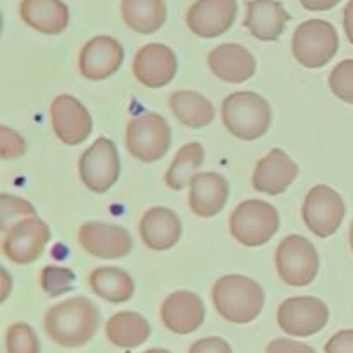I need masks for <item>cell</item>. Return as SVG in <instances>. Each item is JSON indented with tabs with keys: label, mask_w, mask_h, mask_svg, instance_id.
<instances>
[{
	"label": "cell",
	"mask_w": 353,
	"mask_h": 353,
	"mask_svg": "<svg viewBox=\"0 0 353 353\" xmlns=\"http://www.w3.org/2000/svg\"><path fill=\"white\" fill-rule=\"evenodd\" d=\"M24 152H26L24 138L17 131L10 130V128H0V157L3 161H10V159L21 157Z\"/></svg>",
	"instance_id": "33"
},
{
	"label": "cell",
	"mask_w": 353,
	"mask_h": 353,
	"mask_svg": "<svg viewBox=\"0 0 353 353\" xmlns=\"http://www.w3.org/2000/svg\"><path fill=\"white\" fill-rule=\"evenodd\" d=\"M212 302L219 316L233 324H248L261 316L265 293L255 279L228 274L212 286Z\"/></svg>",
	"instance_id": "2"
},
{
	"label": "cell",
	"mask_w": 353,
	"mask_h": 353,
	"mask_svg": "<svg viewBox=\"0 0 353 353\" xmlns=\"http://www.w3.org/2000/svg\"><path fill=\"white\" fill-rule=\"evenodd\" d=\"M0 212H2V224H0V230L6 233L16 223L23 219H30V217H37V209L33 207V203H30L28 200L17 199V196L7 195L2 193L0 195Z\"/></svg>",
	"instance_id": "30"
},
{
	"label": "cell",
	"mask_w": 353,
	"mask_h": 353,
	"mask_svg": "<svg viewBox=\"0 0 353 353\" xmlns=\"http://www.w3.org/2000/svg\"><path fill=\"white\" fill-rule=\"evenodd\" d=\"M121 16L134 33L152 34L168 21L164 0H121Z\"/></svg>",
	"instance_id": "24"
},
{
	"label": "cell",
	"mask_w": 353,
	"mask_h": 353,
	"mask_svg": "<svg viewBox=\"0 0 353 353\" xmlns=\"http://www.w3.org/2000/svg\"><path fill=\"white\" fill-rule=\"evenodd\" d=\"M79 178L83 185L93 193L109 192L121 174L119 154L116 143L105 137H100L83 152L79 157Z\"/></svg>",
	"instance_id": "8"
},
{
	"label": "cell",
	"mask_w": 353,
	"mask_h": 353,
	"mask_svg": "<svg viewBox=\"0 0 353 353\" xmlns=\"http://www.w3.org/2000/svg\"><path fill=\"white\" fill-rule=\"evenodd\" d=\"M276 269L283 283L293 288H303L317 278L319 254L305 236L290 234L276 250Z\"/></svg>",
	"instance_id": "6"
},
{
	"label": "cell",
	"mask_w": 353,
	"mask_h": 353,
	"mask_svg": "<svg viewBox=\"0 0 353 353\" xmlns=\"http://www.w3.org/2000/svg\"><path fill=\"white\" fill-rule=\"evenodd\" d=\"M143 353H171L169 350H164V348H150V350L143 352Z\"/></svg>",
	"instance_id": "40"
},
{
	"label": "cell",
	"mask_w": 353,
	"mask_h": 353,
	"mask_svg": "<svg viewBox=\"0 0 353 353\" xmlns=\"http://www.w3.org/2000/svg\"><path fill=\"white\" fill-rule=\"evenodd\" d=\"M19 16L43 34H61L69 26V7L62 0H21Z\"/></svg>",
	"instance_id": "23"
},
{
	"label": "cell",
	"mask_w": 353,
	"mask_h": 353,
	"mask_svg": "<svg viewBox=\"0 0 353 353\" xmlns=\"http://www.w3.org/2000/svg\"><path fill=\"white\" fill-rule=\"evenodd\" d=\"M327 85L338 99L353 105V59H345L336 64L331 71Z\"/></svg>",
	"instance_id": "32"
},
{
	"label": "cell",
	"mask_w": 353,
	"mask_h": 353,
	"mask_svg": "<svg viewBox=\"0 0 353 353\" xmlns=\"http://www.w3.org/2000/svg\"><path fill=\"white\" fill-rule=\"evenodd\" d=\"M327 321L330 309L316 296H293L278 309V326L290 336H314L326 327Z\"/></svg>",
	"instance_id": "10"
},
{
	"label": "cell",
	"mask_w": 353,
	"mask_h": 353,
	"mask_svg": "<svg viewBox=\"0 0 353 353\" xmlns=\"http://www.w3.org/2000/svg\"><path fill=\"white\" fill-rule=\"evenodd\" d=\"M303 6V9L310 10V12H324V10H331L336 7L341 0H299Z\"/></svg>",
	"instance_id": "37"
},
{
	"label": "cell",
	"mask_w": 353,
	"mask_h": 353,
	"mask_svg": "<svg viewBox=\"0 0 353 353\" xmlns=\"http://www.w3.org/2000/svg\"><path fill=\"white\" fill-rule=\"evenodd\" d=\"M88 281L92 292L105 302L124 303L134 295V281L124 269L97 268L90 272Z\"/></svg>",
	"instance_id": "27"
},
{
	"label": "cell",
	"mask_w": 353,
	"mask_h": 353,
	"mask_svg": "<svg viewBox=\"0 0 353 353\" xmlns=\"http://www.w3.org/2000/svg\"><path fill=\"white\" fill-rule=\"evenodd\" d=\"M343 30L348 41L353 45V0H348L343 9Z\"/></svg>",
	"instance_id": "38"
},
{
	"label": "cell",
	"mask_w": 353,
	"mask_h": 353,
	"mask_svg": "<svg viewBox=\"0 0 353 353\" xmlns=\"http://www.w3.org/2000/svg\"><path fill=\"white\" fill-rule=\"evenodd\" d=\"M74 279L76 276L71 269L47 265V268H43V271H41L40 285L41 290H43L48 296H61L64 295V293L71 292Z\"/></svg>",
	"instance_id": "31"
},
{
	"label": "cell",
	"mask_w": 353,
	"mask_h": 353,
	"mask_svg": "<svg viewBox=\"0 0 353 353\" xmlns=\"http://www.w3.org/2000/svg\"><path fill=\"white\" fill-rule=\"evenodd\" d=\"M236 0H196L186 12V26L200 38H217L236 21Z\"/></svg>",
	"instance_id": "15"
},
{
	"label": "cell",
	"mask_w": 353,
	"mask_h": 353,
	"mask_svg": "<svg viewBox=\"0 0 353 353\" xmlns=\"http://www.w3.org/2000/svg\"><path fill=\"white\" fill-rule=\"evenodd\" d=\"M171 147V128L155 112L141 114L128 123L126 148L134 159L145 164L157 162Z\"/></svg>",
	"instance_id": "7"
},
{
	"label": "cell",
	"mask_w": 353,
	"mask_h": 353,
	"mask_svg": "<svg viewBox=\"0 0 353 353\" xmlns=\"http://www.w3.org/2000/svg\"><path fill=\"white\" fill-rule=\"evenodd\" d=\"M50 117L55 137L65 145L76 147L92 133V116L86 107L72 95L64 93L55 97L50 105Z\"/></svg>",
	"instance_id": "13"
},
{
	"label": "cell",
	"mask_w": 353,
	"mask_h": 353,
	"mask_svg": "<svg viewBox=\"0 0 353 353\" xmlns=\"http://www.w3.org/2000/svg\"><path fill=\"white\" fill-rule=\"evenodd\" d=\"M50 241V228L38 217H30L14 224L3 233L2 252L10 262L19 265L33 264L43 254Z\"/></svg>",
	"instance_id": "11"
},
{
	"label": "cell",
	"mask_w": 353,
	"mask_h": 353,
	"mask_svg": "<svg viewBox=\"0 0 353 353\" xmlns=\"http://www.w3.org/2000/svg\"><path fill=\"white\" fill-rule=\"evenodd\" d=\"M169 107L179 123L193 128V130L209 126L216 114L212 102L202 93L193 92V90H178V92L171 93Z\"/></svg>",
	"instance_id": "26"
},
{
	"label": "cell",
	"mask_w": 353,
	"mask_h": 353,
	"mask_svg": "<svg viewBox=\"0 0 353 353\" xmlns=\"http://www.w3.org/2000/svg\"><path fill=\"white\" fill-rule=\"evenodd\" d=\"M150 331L148 321L137 312H117L105 324L107 340L123 350L141 347L150 336Z\"/></svg>",
	"instance_id": "25"
},
{
	"label": "cell",
	"mask_w": 353,
	"mask_h": 353,
	"mask_svg": "<svg viewBox=\"0 0 353 353\" xmlns=\"http://www.w3.org/2000/svg\"><path fill=\"white\" fill-rule=\"evenodd\" d=\"M178 57L174 50L162 43H147L137 52L133 74L147 88H162L174 79Z\"/></svg>",
	"instance_id": "16"
},
{
	"label": "cell",
	"mask_w": 353,
	"mask_h": 353,
	"mask_svg": "<svg viewBox=\"0 0 353 353\" xmlns=\"http://www.w3.org/2000/svg\"><path fill=\"white\" fill-rule=\"evenodd\" d=\"M265 353H317L312 347L288 338H276L265 348Z\"/></svg>",
	"instance_id": "35"
},
{
	"label": "cell",
	"mask_w": 353,
	"mask_h": 353,
	"mask_svg": "<svg viewBox=\"0 0 353 353\" xmlns=\"http://www.w3.org/2000/svg\"><path fill=\"white\" fill-rule=\"evenodd\" d=\"M79 247L97 259H123L133 248L131 234L124 228L107 223H86L78 231Z\"/></svg>",
	"instance_id": "14"
},
{
	"label": "cell",
	"mask_w": 353,
	"mask_h": 353,
	"mask_svg": "<svg viewBox=\"0 0 353 353\" xmlns=\"http://www.w3.org/2000/svg\"><path fill=\"white\" fill-rule=\"evenodd\" d=\"M324 353H353V330H343L331 336Z\"/></svg>",
	"instance_id": "36"
},
{
	"label": "cell",
	"mask_w": 353,
	"mask_h": 353,
	"mask_svg": "<svg viewBox=\"0 0 353 353\" xmlns=\"http://www.w3.org/2000/svg\"><path fill=\"white\" fill-rule=\"evenodd\" d=\"M2 278H3V295H2V300H6L7 295H9V290H10L9 272H7L6 269H2Z\"/></svg>",
	"instance_id": "39"
},
{
	"label": "cell",
	"mask_w": 353,
	"mask_h": 353,
	"mask_svg": "<svg viewBox=\"0 0 353 353\" xmlns=\"http://www.w3.org/2000/svg\"><path fill=\"white\" fill-rule=\"evenodd\" d=\"M292 19L279 0H248L243 26L261 41H276Z\"/></svg>",
	"instance_id": "19"
},
{
	"label": "cell",
	"mask_w": 353,
	"mask_h": 353,
	"mask_svg": "<svg viewBox=\"0 0 353 353\" xmlns=\"http://www.w3.org/2000/svg\"><path fill=\"white\" fill-rule=\"evenodd\" d=\"M299 176V165L281 148H272L255 165L252 186L255 192L265 195H281Z\"/></svg>",
	"instance_id": "17"
},
{
	"label": "cell",
	"mask_w": 353,
	"mask_h": 353,
	"mask_svg": "<svg viewBox=\"0 0 353 353\" xmlns=\"http://www.w3.org/2000/svg\"><path fill=\"white\" fill-rule=\"evenodd\" d=\"M279 230V212L264 200H245L230 217V231L234 240L248 248L262 247Z\"/></svg>",
	"instance_id": "4"
},
{
	"label": "cell",
	"mask_w": 353,
	"mask_h": 353,
	"mask_svg": "<svg viewBox=\"0 0 353 353\" xmlns=\"http://www.w3.org/2000/svg\"><path fill=\"white\" fill-rule=\"evenodd\" d=\"M161 321L174 334H190L205 321V307L196 293L174 292L162 302Z\"/></svg>",
	"instance_id": "18"
},
{
	"label": "cell",
	"mask_w": 353,
	"mask_h": 353,
	"mask_svg": "<svg viewBox=\"0 0 353 353\" xmlns=\"http://www.w3.org/2000/svg\"><path fill=\"white\" fill-rule=\"evenodd\" d=\"M7 353H40V341L26 323L10 324L6 333Z\"/></svg>",
	"instance_id": "29"
},
{
	"label": "cell",
	"mask_w": 353,
	"mask_h": 353,
	"mask_svg": "<svg viewBox=\"0 0 353 353\" xmlns=\"http://www.w3.org/2000/svg\"><path fill=\"white\" fill-rule=\"evenodd\" d=\"M203 159H205V150H203L202 143L190 141V143L183 145L165 172V185L174 192L185 190L186 186L192 185L193 178L199 174Z\"/></svg>",
	"instance_id": "28"
},
{
	"label": "cell",
	"mask_w": 353,
	"mask_h": 353,
	"mask_svg": "<svg viewBox=\"0 0 353 353\" xmlns=\"http://www.w3.org/2000/svg\"><path fill=\"white\" fill-rule=\"evenodd\" d=\"M347 214L343 199L327 185L310 188L302 205V219L310 233L319 238L333 236L340 230Z\"/></svg>",
	"instance_id": "9"
},
{
	"label": "cell",
	"mask_w": 353,
	"mask_h": 353,
	"mask_svg": "<svg viewBox=\"0 0 353 353\" xmlns=\"http://www.w3.org/2000/svg\"><path fill=\"white\" fill-rule=\"evenodd\" d=\"M99 324V309L85 296H76L50 307L43 321L47 336L64 348L85 347L95 336Z\"/></svg>",
	"instance_id": "1"
},
{
	"label": "cell",
	"mask_w": 353,
	"mask_h": 353,
	"mask_svg": "<svg viewBox=\"0 0 353 353\" xmlns=\"http://www.w3.org/2000/svg\"><path fill=\"white\" fill-rule=\"evenodd\" d=\"M188 353H233L230 343L223 338L217 336H209L202 338V340H196L195 343L190 347Z\"/></svg>",
	"instance_id": "34"
},
{
	"label": "cell",
	"mask_w": 353,
	"mask_h": 353,
	"mask_svg": "<svg viewBox=\"0 0 353 353\" xmlns=\"http://www.w3.org/2000/svg\"><path fill=\"white\" fill-rule=\"evenodd\" d=\"M340 47L336 28L324 19H309L299 24L292 38V54L307 69L324 68Z\"/></svg>",
	"instance_id": "5"
},
{
	"label": "cell",
	"mask_w": 353,
	"mask_h": 353,
	"mask_svg": "<svg viewBox=\"0 0 353 353\" xmlns=\"http://www.w3.org/2000/svg\"><path fill=\"white\" fill-rule=\"evenodd\" d=\"M350 247H352V252H353V223L350 226Z\"/></svg>",
	"instance_id": "41"
},
{
	"label": "cell",
	"mask_w": 353,
	"mask_h": 353,
	"mask_svg": "<svg viewBox=\"0 0 353 353\" xmlns=\"http://www.w3.org/2000/svg\"><path fill=\"white\" fill-rule=\"evenodd\" d=\"M228 195H230V185L223 174L199 172L190 185V209L195 216L210 219L224 209Z\"/></svg>",
	"instance_id": "22"
},
{
	"label": "cell",
	"mask_w": 353,
	"mask_h": 353,
	"mask_svg": "<svg viewBox=\"0 0 353 353\" xmlns=\"http://www.w3.org/2000/svg\"><path fill=\"white\" fill-rule=\"evenodd\" d=\"M214 76L226 83H245L255 74L257 62L254 55L238 43H223L207 57Z\"/></svg>",
	"instance_id": "21"
},
{
	"label": "cell",
	"mask_w": 353,
	"mask_h": 353,
	"mask_svg": "<svg viewBox=\"0 0 353 353\" xmlns=\"http://www.w3.org/2000/svg\"><path fill=\"white\" fill-rule=\"evenodd\" d=\"M124 48L116 38L99 34L83 45L78 68L88 81H103L123 65Z\"/></svg>",
	"instance_id": "12"
},
{
	"label": "cell",
	"mask_w": 353,
	"mask_h": 353,
	"mask_svg": "<svg viewBox=\"0 0 353 353\" xmlns=\"http://www.w3.org/2000/svg\"><path fill=\"white\" fill-rule=\"evenodd\" d=\"M183 234V224L176 212L165 207H152L140 219V236L145 247L164 252L174 247Z\"/></svg>",
	"instance_id": "20"
},
{
	"label": "cell",
	"mask_w": 353,
	"mask_h": 353,
	"mask_svg": "<svg viewBox=\"0 0 353 353\" xmlns=\"http://www.w3.org/2000/svg\"><path fill=\"white\" fill-rule=\"evenodd\" d=\"M221 116L226 130L245 141L259 140L268 133L272 121L271 105L254 92H234L223 100Z\"/></svg>",
	"instance_id": "3"
}]
</instances>
